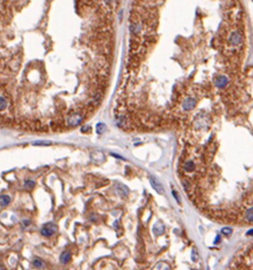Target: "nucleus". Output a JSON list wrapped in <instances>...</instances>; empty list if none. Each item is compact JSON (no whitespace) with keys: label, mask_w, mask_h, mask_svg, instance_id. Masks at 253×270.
<instances>
[{"label":"nucleus","mask_w":253,"mask_h":270,"mask_svg":"<svg viewBox=\"0 0 253 270\" xmlns=\"http://www.w3.org/2000/svg\"><path fill=\"white\" fill-rule=\"evenodd\" d=\"M10 203V197L8 195H1L0 196V205L1 206H7Z\"/></svg>","instance_id":"9b49d317"},{"label":"nucleus","mask_w":253,"mask_h":270,"mask_svg":"<svg viewBox=\"0 0 253 270\" xmlns=\"http://www.w3.org/2000/svg\"><path fill=\"white\" fill-rule=\"evenodd\" d=\"M192 259H193V261H197V259H198V255H197V253H196V248H193Z\"/></svg>","instance_id":"f3484780"},{"label":"nucleus","mask_w":253,"mask_h":270,"mask_svg":"<svg viewBox=\"0 0 253 270\" xmlns=\"http://www.w3.org/2000/svg\"><path fill=\"white\" fill-rule=\"evenodd\" d=\"M153 230H154V233H155L156 235H161V234H163V231H164V226L162 225L161 222H157L156 225L154 226V228H153Z\"/></svg>","instance_id":"9d476101"},{"label":"nucleus","mask_w":253,"mask_h":270,"mask_svg":"<svg viewBox=\"0 0 253 270\" xmlns=\"http://www.w3.org/2000/svg\"><path fill=\"white\" fill-rule=\"evenodd\" d=\"M0 270H5V269H4V268H2V267H1V266H0Z\"/></svg>","instance_id":"5701e85b"},{"label":"nucleus","mask_w":253,"mask_h":270,"mask_svg":"<svg viewBox=\"0 0 253 270\" xmlns=\"http://www.w3.org/2000/svg\"><path fill=\"white\" fill-rule=\"evenodd\" d=\"M83 120V115L82 114H80V113H73V114H71L70 116H69V119H67V124L71 126H79L80 123H81V121Z\"/></svg>","instance_id":"f03ea898"},{"label":"nucleus","mask_w":253,"mask_h":270,"mask_svg":"<svg viewBox=\"0 0 253 270\" xmlns=\"http://www.w3.org/2000/svg\"><path fill=\"white\" fill-rule=\"evenodd\" d=\"M223 233L225 234V235H229V234H231V229L230 228H223Z\"/></svg>","instance_id":"a211bd4d"},{"label":"nucleus","mask_w":253,"mask_h":270,"mask_svg":"<svg viewBox=\"0 0 253 270\" xmlns=\"http://www.w3.org/2000/svg\"><path fill=\"white\" fill-rule=\"evenodd\" d=\"M253 234V230H250L249 233H248V235H252Z\"/></svg>","instance_id":"4be33fe9"},{"label":"nucleus","mask_w":253,"mask_h":270,"mask_svg":"<svg viewBox=\"0 0 253 270\" xmlns=\"http://www.w3.org/2000/svg\"><path fill=\"white\" fill-rule=\"evenodd\" d=\"M195 169V164L193 161H186L184 164V170L185 171H193Z\"/></svg>","instance_id":"f8f14e48"},{"label":"nucleus","mask_w":253,"mask_h":270,"mask_svg":"<svg viewBox=\"0 0 253 270\" xmlns=\"http://www.w3.org/2000/svg\"><path fill=\"white\" fill-rule=\"evenodd\" d=\"M228 42L233 46H236L242 42V34L240 31H233L228 37Z\"/></svg>","instance_id":"7ed1b4c3"},{"label":"nucleus","mask_w":253,"mask_h":270,"mask_svg":"<svg viewBox=\"0 0 253 270\" xmlns=\"http://www.w3.org/2000/svg\"><path fill=\"white\" fill-rule=\"evenodd\" d=\"M7 107V100L4 96H0V111H4Z\"/></svg>","instance_id":"4468645a"},{"label":"nucleus","mask_w":253,"mask_h":270,"mask_svg":"<svg viewBox=\"0 0 253 270\" xmlns=\"http://www.w3.org/2000/svg\"><path fill=\"white\" fill-rule=\"evenodd\" d=\"M70 260H71V252H69V251H64V252L61 254V257H59V261H61V263H63V265H66Z\"/></svg>","instance_id":"0eeeda50"},{"label":"nucleus","mask_w":253,"mask_h":270,"mask_svg":"<svg viewBox=\"0 0 253 270\" xmlns=\"http://www.w3.org/2000/svg\"><path fill=\"white\" fill-rule=\"evenodd\" d=\"M29 225H30V222L27 221V220H24V221H23V226L24 227H27Z\"/></svg>","instance_id":"412c9836"},{"label":"nucleus","mask_w":253,"mask_h":270,"mask_svg":"<svg viewBox=\"0 0 253 270\" xmlns=\"http://www.w3.org/2000/svg\"><path fill=\"white\" fill-rule=\"evenodd\" d=\"M34 145H37V146L38 145H50V143L49 141H45V143H42V141H35Z\"/></svg>","instance_id":"6ab92c4d"},{"label":"nucleus","mask_w":253,"mask_h":270,"mask_svg":"<svg viewBox=\"0 0 253 270\" xmlns=\"http://www.w3.org/2000/svg\"><path fill=\"white\" fill-rule=\"evenodd\" d=\"M105 129H106V126H105L104 123H98L96 126V131L98 133H102V132H104Z\"/></svg>","instance_id":"dca6fc26"},{"label":"nucleus","mask_w":253,"mask_h":270,"mask_svg":"<svg viewBox=\"0 0 253 270\" xmlns=\"http://www.w3.org/2000/svg\"><path fill=\"white\" fill-rule=\"evenodd\" d=\"M244 219H245V221L253 222V208H249V209L245 211Z\"/></svg>","instance_id":"1a4fd4ad"},{"label":"nucleus","mask_w":253,"mask_h":270,"mask_svg":"<svg viewBox=\"0 0 253 270\" xmlns=\"http://www.w3.org/2000/svg\"><path fill=\"white\" fill-rule=\"evenodd\" d=\"M195 106V99L192 98V97H187L186 99L184 100L183 103V108L185 111H191Z\"/></svg>","instance_id":"39448f33"},{"label":"nucleus","mask_w":253,"mask_h":270,"mask_svg":"<svg viewBox=\"0 0 253 270\" xmlns=\"http://www.w3.org/2000/svg\"><path fill=\"white\" fill-rule=\"evenodd\" d=\"M35 186V183L33 180H26L25 183H24V187L26 189H31V188H33Z\"/></svg>","instance_id":"2eb2a0df"},{"label":"nucleus","mask_w":253,"mask_h":270,"mask_svg":"<svg viewBox=\"0 0 253 270\" xmlns=\"http://www.w3.org/2000/svg\"><path fill=\"white\" fill-rule=\"evenodd\" d=\"M56 230H57L56 225H55L54 222H48V223H46V225L41 228L40 233H41V235L45 236V237H50V236H52L56 233Z\"/></svg>","instance_id":"f257e3e1"},{"label":"nucleus","mask_w":253,"mask_h":270,"mask_svg":"<svg viewBox=\"0 0 253 270\" xmlns=\"http://www.w3.org/2000/svg\"><path fill=\"white\" fill-rule=\"evenodd\" d=\"M116 193L121 196H127L129 193V189L123 185H119V186H116Z\"/></svg>","instance_id":"6e6552de"},{"label":"nucleus","mask_w":253,"mask_h":270,"mask_svg":"<svg viewBox=\"0 0 253 270\" xmlns=\"http://www.w3.org/2000/svg\"><path fill=\"white\" fill-rule=\"evenodd\" d=\"M32 263H33V266L35 268H45V262L41 259H34Z\"/></svg>","instance_id":"ddd939ff"},{"label":"nucleus","mask_w":253,"mask_h":270,"mask_svg":"<svg viewBox=\"0 0 253 270\" xmlns=\"http://www.w3.org/2000/svg\"><path fill=\"white\" fill-rule=\"evenodd\" d=\"M228 82V79L226 78V76H223V75H220V76H218V78L216 79V81H214V83H216V86L219 88H223L226 84H227Z\"/></svg>","instance_id":"423d86ee"},{"label":"nucleus","mask_w":253,"mask_h":270,"mask_svg":"<svg viewBox=\"0 0 253 270\" xmlns=\"http://www.w3.org/2000/svg\"><path fill=\"white\" fill-rule=\"evenodd\" d=\"M172 194H173V196H175V198H176V200H177V202H178V203H180V198H179V196H178V194H177V192H176V190H173V192H172Z\"/></svg>","instance_id":"aec40b11"},{"label":"nucleus","mask_w":253,"mask_h":270,"mask_svg":"<svg viewBox=\"0 0 253 270\" xmlns=\"http://www.w3.org/2000/svg\"><path fill=\"white\" fill-rule=\"evenodd\" d=\"M149 183H151V185H152V187L154 188L159 194H164V189H163V187H162V185L159 183L154 177H151V178H149Z\"/></svg>","instance_id":"20e7f679"}]
</instances>
